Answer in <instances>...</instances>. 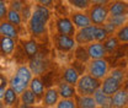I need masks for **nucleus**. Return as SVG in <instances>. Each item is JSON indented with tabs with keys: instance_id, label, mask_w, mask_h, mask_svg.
I'll use <instances>...</instances> for the list:
<instances>
[{
	"instance_id": "obj_1",
	"label": "nucleus",
	"mask_w": 128,
	"mask_h": 108,
	"mask_svg": "<svg viewBox=\"0 0 128 108\" xmlns=\"http://www.w3.org/2000/svg\"><path fill=\"white\" fill-rule=\"evenodd\" d=\"M50 18V9L36 4L32 9V15L27 21V28L33 37H42L46 34L48 20Z\"/></svg>"
},
{
	"instance_id": "obj_2",
	"label": "nucleus",
	"mask_w": 128,
	"mask_h": 108,
	"mask_svg": "<svg viewBox=\"0 0 128 108\" xmlns=\"http://www.w3.org/2000/svg\"><path fill=\"white\" fill-rule=\"evenodd\" d=\"M33 74H32L31 69L26 65H21L17 68L15 75L10 79L9 81V86L11 89L15 90V92L20 96L26 89H28V85L31 82Z\"/></svg>"
},
{
	"instance_id": "obj_3",
	"label": "nucleus",
	"mask_w": 128,
	"mask_h": 108,
	"mask_svg": "<svg viewBox=\"0 0 128 108\" xmlns=\"http://www.w3.org/2000/svg\"><path fill=\"white\" fill-rule=\"evenodd\" d=\"M100 87H101V80L91 76L90 74L81 75L75 85L76 95L80 96H92L94 92Z\"/></svg>"
},
{
	"instance_id": "obj_4",
	"label": "nucleus",
	"mask_w": 128,
	"mask_h": 108,
	"mask_svg": "<svg viewBox=\"0 0 128 108\" xmlns=\"http://www.w3.org/2000/svg\"><path fill=\"white\" fill-rule=\"evenodd\" d=\"M86 11L91 20V23L95 26H102L110 16L107 4H91V6Z\"/></svg>"
},
{
	"instance_id": "obj_5",
	"label": "nucleus",
	"mask_w": 128,
	"mask_h": 108,
	"mask_svg": "<svg viewBox=\"0 0 128 108\" xmlns=\"http://www.w3.org/2000/svg\"><path fill=\"white\" fill-rule=\"evenodd\" d=\"M88 74L96 77L98 80H102L104 77L108 75V63L104 58L101 59H90L88 62Z\"/></svg>"
},
{
	"instance_id": "obj_6",
	"label": "nucleus",
	"mask_w": 128,
	"mask_h": 108,
	"mask_svg": "<svg viewBox=\"0 0 128 108\" xmlns=\"http://www.w3.org/2000/svg\"><path fill=\"white\" fill-rule=\"evenodd\" d=\"M95 25H90L88 27L80 28L78 32H75L74 39L78 46H88L89 43L95 41Z\"/></svg>"
},
{
	"instance_id": "obj_7",
	"label": "nucleus",
	"mask_w": 128,
	"mask_h": 108,
	"mask_svg": "<svg viewBox=\"0 0 128 108\" xmlns=\"http://www.w3.org/2000/svg\"><path fill=\"white\" fill-rule=\"evenodd\" d=\"M32 74H34L36 76H40L42 75L48 68V60L47 58L42 54V53H37L36 55L31 57V60H30V66Z\"/></svg>"
},
{
	"instance_id": "obj_8",
	"label": "nucleus",
	"mask_w": 128,
	"mask_h": 108,
	"mask_svg": "<svg viewBox=\"0 0 128 108\" xmlns=\"http://www.w3.org/2000/svg\"><path fill=\"white\" fill-rule=\"evenodd\" d=\"M54 44H56L58 50L66 53V52H72L73 49H75L76 42H75L74 37H72V36L57 33L56 37H54Z\"/></svg>"
},
{
	"instance_id": "obj_9",
	"label": "nucleus",
	"mask_w": 128,
	"mask_h": 108,
	"mask_svg": "<svg viewBox=\"0 0 128 108\" xmlns=\"http://www.w3.org/2000/svg\"><path fill=\"white\" fill-rule=\"evenodd\" d=\"M121 87H122V82L118 81L117 79H114L113 76H111V75H107L101 81V90L107 96H113Z\"/></svg>"
},
{
	"instance_id": "obj_10",
	"label": "nucleus",
	"mask_w": 128,
	"mask_h": 108,
	"mask_svg": "<svg viewBox=\"0 0 128 108\" xmlns=\"http://www.w3.org/2000/svg\"><path fill=\"white\" fill-rule=\"evenodd\" d=\"M57 32L60 34H66V36H75L76 28L73 23V21L69 17H59L57 18Z\"/></svg>"
},
{
	"instance_id": "obj_11",
	"label": "nucleus",
	"mask_w": 128,
	"mask_h": 108,
	"mask_svg": "<svg viewBox=\"0 0 128 108\" xmlns=\"http://www.w3.org/2000/svg\"><path fill=\"white\" fill-rule=\"evenodd\" d=\"M86 50H88V54H89V58L90 59H101V58H105V55L107 54L104 43L101 42H91L86 46Z\"/></svg>"
},
{
	"instance_id": "obj_12",
	"label": "nucleus",
	"mask_w": 128,
	"mask_h": 108,
	"mask_svg": "<svg viewBox=\"0 0 128 108\" xmlns=\"http://www.w3.org/2000/svg\"><path fill=\"white\" fill-rule=\"evenodd\" d=\"M70 20L73 21L75 28H78V30L92 25L88 12H84V11H73L70 14Z\"/></svg>"
},
{
	"instance_id": "obj_13",
	"label": "nucleus",
	"mask_w": 128,
	"mask_h": 108,
	"mask_svg": "<svg viewBox=\"0 0 128 108\" xmlns=\"http://www.w3.org/2000/svg\"><path fill=\"white\" fill-rule=\"evenodd\" d=\"M108 12L112 16L128 15V2L124 0H117V1H108L107 2Z\"/></svg>"
},
{
	"instance_id": "obj_14",
	"label": "nucleus",
	"mask_w": 128,
	"mask_h": 108,
	"mask_svg": "<svg viewBox=\"0 0 128 108\" xmlns=\"http://www.w3.org/2000/svg\"><path fill=\"white\" fill-rule=\"evenodd\" d=\"M16 48V39L0 36V54L4 57H10Z\"/></svg>"
},
{
	"instance_id": "obj_15",
	"label": "nucleus",
	"mask_w": 128,
	"mask_h": 108,
	"mask_svg": "<svg viewBox=\"0 0 128 108\" xmlns=\"http://www.w3.org/2000/svg\"><path fill=\"white\" fill-rule=\"evenodd\" d=\"M113 108H127L128 107V91L127 89H120L112 96Z\"/></svg>"
},
{
	"instance_id": "obj_16",
	"label": "nucleus",
	"mask_w": 128,
	"mask_h": 108,
	"mask_svg": "<svg viewBox=\"0 0 128 108\" xmlns=\"http://www.w3.org/2000/svg\"><path fill=\"white\" fill-rule=\"evenodd\" d=\"M0 36H5V37H10L17 39L18 37V31L15 25H12L11 22H9L8 20H4L0 22Z\"/></svg>"
},
{
	"instance_id": "obj_17",
	"label": "nucleus",
	"mask_w": 128,
	"mask_h": 108,
	"mask_svg": "<svg viewBox=\"0 0 128 108\" xmlns=\"http://www.w3.org/2000/svg\"><path fill=\"white\" fill-rule=\"evenodd\" d=\"M59 97L60 96H59L57 89H53V87L48 89L47 91L44 92V95H43V100H42L43 106L44 107H54L58 103Z\"/></svg>"
},
{
	"instance_id": "obj_18",
	"label": "nucleus",
	"mask_w": 128,
	"mask_h": 108,
	"mask_svg": "<svg viewBox=\"0 0 128 108\" xmlns=\"http://www.w3.org/2000/svg\"><path fill=\"white\" fill-rule=\"evenodd\" d=\"M28 89L34 93V96L37 97V100L43 98V95H44V85H43V81L41 80L40 76H36V75H34V76L32 77L31 82H30V85H28Z\"/></svg>"
},
{
	"instance_id": "obj_19",
	"label": "nucleus",
	"mask_w": 128,
	"mask_h": 108,
	"mask_svg": "<svg viewBox=\"0 0 128 108\" xmlns=\"http://www.w3.org/2000/svg\"><path fill=\"white\" fill-rule=\"evenodd\" d=\"M57 90H58V93H59L60 98H73V97L76 96L75 86H73V85L65 82L64 80L58 85Z\"/></svg>"
},
{
	"instance_id": "obj_20",
	"label": "nucleus",
	"mask_w": 128,
	"mask_h": 108,
	"mask_svg": "<svg viewBox=\"0 0 128 108\" xmlns=\"http://www.w3.org/2000/svg\"><path fill=\"white\" fill-rule=\"evenodd\" d=\"M79 77H80L79 71H78L75 68H73V66L66 68V69L64 70V73H63V80L65 81V82H68V84L73 85V86H75V85H76V82H78Z\"/></svg>"
},
{
	"instance_id": "obj_21",
	"label": "nucleus",
	"mask_w": 128,
	"mask_h": 108,
	"mask_svg": "<svg viewBox=\"0 0 128 108\" xmlns=\"http://www.w3.org/2000/svg\"><path fill=\"white\" fill-rule=\"evenodd\" d=\"M18 100V95L15 92L14 89H11L10 86L6 87L5 93H4V97H2V102L5 106H9V107H14L15 103Z\"/></svg>"
},
{
	"instance_id": "obj_22",
	"label": "nucleus",
	"mask_w": 128,
	"mask_h": 108,
	"mask_svg": "<svg viewBox=\"0 0 128 108\" xmlns=\"http://www.w3.org/2000/svg\"><path fill=\"white\" fill-rule=\"evenodd\" d=\"M76 105L79 108H97L94 96H80L76 97Z\"/></svg>"
},
{
	"instance_id": "obj_23",
	"label": "nucleus",
	"mask_w": 128,
	"mask_h": 108,
	"mask_svg": "<svg viewBox=\"0 0 128 108\" xmlns=\"http://www.w3.org/2000/svg\"><path fill=\"white\" fill-rule=\"evenodd\" d=\"M120 41H118V38L116 37V34H111V36H108L106 39H105V42H104V47H105V49H106V52L107 53H112V52H114L118 46H120Z\"/></svg>"
},
{
	"instance_id": "obj_24",
	"label": "nucleus",
	"mask_w": 128,
	"mask_h": 108,
	"mask_svg": "<svg viewBox=\"0 0 128 108\" xmlns=\"http://www.w3.org/2000/svg\"><path fill=\"white\" fill-rule=\"evenodd\" d=\"M20 101H21V103H25V105H28V106H34L36 102H37V97L34 96V93L32 92L30 89H26L20 95Z\"/></svg>"
},
{
	"instance_id": "obj_25",
	"label": "nucleus",
	"mask_w": 128,
	"mask_h": 108,
	"mask_svg": "<svg viewBox=\"0 0 128 108\" xmlns=\"http://www.w3.org/2000/svg\"><path fill=\"white\" fill-rule=\"evenodd\" d=\"M6 20H8L9 22H11L12 25H15L16 27L21 26V23L24 22V21H22L21 12H20V11H16V10H14V9H9V10H8Z\"/></svg>"
},
{
	"instance_id": "obj_26",
	"label": "nucleus",
	"mask_w": 128,
	"mask_h": 108,
	"mask_svg": "<svg viewBox=\"0 0 128 108\" xmlns=\"http://www.w3.org/2000/svg\"><path fill=\"white\" fill-rule=\"evenodd\" d=\"M22 47H24L25 53H26L30 58L33 57V55H36V54L38 53V44H37V42H36V41H33V39L24 42Z\"/></svg>"
},
{
	"instance_id": "obj_27",
	"label": "nucleus",
	"mask_w": 128,
	"mask_h": 108,
	"mask_svg": "<svg viewBox=\"0 0 128 108\" xmlns=\"http://www.w3.org/2000/svg\"><path fill=\"white\" fill-rule=\"evenodd\" d=\"M108 22H111L112 25L118 30L120 27H122L126 22L128 21V15H120V16H112L110 15L108 18H107Z\"/></svg>"
},
{
	"instance_id": "obj_28",
	"label": "nucleus",
	"mask_w": 128,
	"mask_h": 108,
	"mask_svg": "<svg viewBox=\"0 0 128 108\" xmlns=\"http://www.w3.org/2000/svg\"><path fill=\"white\" fill-rule=\"evenodd\" d=\"M116 37L121 43H128V21L116 31Z\"/></svg>"
},
{
	"instance_id": "obj_29",
	"label": "nucleus",
	"mask_w": 128,
	"mask_h": 108,
	"mask_svg": "<svg viewBox=\"0 0 128 108\" xmlns=\"http://www.w3.org/2000/svg\"><path fill=\"white\" fill-rule=\"evenodd\" d=\"M76 101L74 98H60L58 103L56 105V108H76Z\"/></svg>"
},
{
	"instance_id": "obj_30",
	"label": "nucleus",
	"mask_w": 128,
	"mask_h": 108,
	"mask_svg": "<svg viewBox=\"0 0 128 108\" xmlns=\"http://www.w3.org/2000/svg\"><path fill=\"white\" fill-rule=\"evenodd\" d=\"M72 6H74L78 10H88L91 6L90 0H68Z\"/></svg>"
},
{
	"instance_id": "obj_31",
	"label": "nucleus",
	"mask_w": 128,
	"mask_h": 108,
	"mask_svg": "<svg viewBox=\"0 0 128 108\" xmlns=\"http://www.w3.org/2000/svg\"><path fill=\"white\" fill-rule=\"evenodd\" d=\"M108 36H110V34L104 28V26H96V28H95V41L96 42L104 43L105 39H106Z\"/></svg>"
},
{
	"instance_id": "obj_32",
	"label": "nucleus",
	"mask_w": 128,
	"mask_h": 108,
	"mask_svg": "<svg viewBox=\"0 0 128 108\" xmlns=\"http://www.w3.org/2000/svg\"><path fill=\"white\" fill-rule=\"evenodd\" d=\"M108 75H111V76H113L114 79H117L118 81L123 82L124 79H126V71H124L123 69H121V68H114L113 70H111V73H110Z\"/></svg>"
},
{
	"instance_id": "obj_33",
	"label": "nucleus",
	"mask_w": 128,
	"mask_h": 108,
	"mask_svg": "<svg viewBox=\"0 0 128 108\" xmlns=\"http://www.w3.org/2000/svg\"><path fill=\"white\" fill-rule=\"evenodd\" d=\"M32 6L30 5H25V6H22V9H21V16H22V21L24 22H27L28 20H30V17L32 15Z\"/></svg>"
},
{
	"instance_id": "obj_34",
	"label": "nucleus",
	"mask_w": 128,
	"mask_h": 108,
	"mask_svg": "<svg viewBox=\"0 0 128 108\" xmlns=\"http://www.w3.org/2000/svg\"><path fill=\"white\" fill-rule=\"evenodd\" d=\"M8 6H9V5H8L6 0H0V22L4 21V20H6L8 10H9Z\"/></svg>"
},
{
	"instance_id": "obj_35",
	"label": "nucleus",
	"mask_w": 128,
	"mask_h": 108,
	"mask_svg": "<svg viewBox=\"0 0 128 108\" xmlns=\"http://www.w3.org/2000/svg\"><path fill=\"white\" fill-rule=\"evenodd\" d=\"M102 26H104V28H105V30L107 31V33H108L110 36H111V34H116V31H117V28H116V27H114V26L112 25L111 22L106 21V22H105V23H104Z\"/></svg>"
},
{
	"instance_id": "obj_36",
	"label": "nucleus",
	"mask_w": 128,
	"mask_h": 108,
	"mask_svg": "<svg viewBox=\"0 0 128 108\" xmlns=\"http://www.w3.org/2000/svg\"><path fill=\"white\" fill-rule=\"evenodd\" d=\"M22 6H24V4L20 0H11V2H10V9H14L16 11H21Z\"/></svg>"
},
{
	"instance_id": "obj_37",
	"label": "nucleus",
	"mask_w": 128,
	"mask_h": 108,
	"mask_svg": "<svg viewBox=\"0 0 128 108\" xmlns=\"http://www.w3.org/2000/svg\"><path fill=\"white\" fill-rule=\"evenodd\" d=\"M37 4H40V5H43V6H46L48 9H52L53 7V0H34Z\"/></svg>"
},
{
	"instance_id": "obj_38",
	"label": "nucleus",
	"mask_w": 128,
	"mask_h": 108,
	"mask_svg": "<svg viewBox=\"0 0 128 108\" xmlns=\"http://www.w3.org/2000/svg\"><path fill=\"white\" fill-rule=\"evenodd\" d=\"M8 86H9V84L6 82V80H2V81L0 82V100H2L4 93H5V90H6Z\"/></svg>"
},
{
	"instance_id": "obj_39",
	"label": "nucleus",
	"mask_w": 128,
	"mask_h": 108,
	"mask_svg": "<svg viewBox=\"0 0 128 108\" xmlns=\"http://www.w3.org/2000/svg\"><path fill=\"white\" fill-rule=\"evenodd\" d=\"M90 2L91 4H107L108 2V0H90Z\"/></svg>"
},
{
	"instance_id": "obj_40",
	"label": "nucleus",
	"mask_w": 128,
	"mask_h": 108,
	"mask_svg": "<svg viewBox=\"0 0 128 108\" xmlns=\"http://www.w3.org/2000/svg\"><path fill=\"white\" fill-rule=\"evenodd\" d=\"M18 108H34V107L33 106H28V105H25V103H21L18 106Z\"/></svg>"
},
{
	"instance_id": "obj_41",
	"label": "nucleus",
	"mask_w": 128,
	"mask_h": 108,
	"mask_svg": "<svg viewBox=\"0 0 128 108\" xmlns=\"http://www.w3.org/2000/svg\"><path fill=\"white\" fill-rule=\"evenodd\" d=\"M4 108H12V107H9V106H5Z\"/></svg>"
},
{
	"instance_id": "obj_42",
	"label": "nucleus",
	"mask_w": 128,
	"mask_h": 108,
	"mask_svg": "<svg viewBox=\"0 0 128 108\" xmlns=\"http://www.w3.org/2000/svg\"><path fill=\"white\" fill-rule=\"evenodd\" d=\"M108 1H117V0H108Z\"/></svg>"
},
{
	"instance_id": "obj_43",
	"label": "nucleus",
	"mask_w": 128,
	"mask_h": 108,
	"mask_svg": "<svg viewBox=\"0 0 128 108\" xmlns=\"http://www.w3.org/2000/svg\"><path fill=\"white\" fill-rule=\"evenodd\" d=\"M127 91H128V86H127Z\"/></svg>"
}]
</instances>
